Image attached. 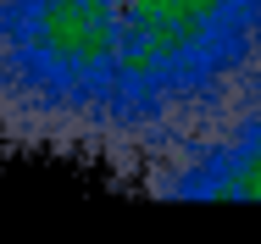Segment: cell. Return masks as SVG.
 <instances>
[{
    "label": "cell",
    "mask_w": 261,
    "mask_h": 244,
    "mask_svg": "<svg viewBox=\"0 0 261 244\" xmlns=\"http://www.w3.org/2000/svg\"><path fill=\"white\" fill-rule=\"evenodd\" d=\"M261 84V0H0V145L128 183Z\"/></svg>",
    "instance_id": "obj_1"
},
{
    "label": "cell",
    "mask_w": 261,
    "mask_h": 244,
    "mask_svg": "<svg viewBox=\"0 0 261 244\" xmlns=\"http://www.w3.org/2000/svg\"><path fill=\"white\" fill-rule=\"evenodd\" d=\"M139 189L156 200H261V84L211 139L156 167Z\"/></svg>",
    "instance_id": "obj_2"
}]
</instances>
